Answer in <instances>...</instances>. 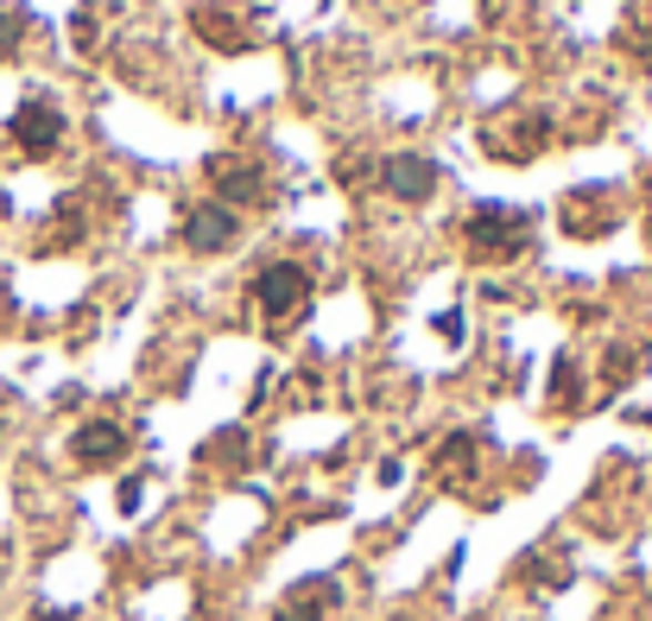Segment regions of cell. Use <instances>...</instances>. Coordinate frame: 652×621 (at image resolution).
I'll use <instances>...</instances> for the list:
<instances>
[{
    "label": "cell",
    "mask_w": 652,
    "mask_h": 621,
    "mask_svg": "<svg viewBox=\"0 0 652 621\" xmlns=\"http://www.w3.org/2000/svg\"><path fill=\"white\" fill-rule=\"evenodd\" d=\"M305 298H310V273H305V266H266V273H261V305L273 310V317L298 310Z\"/></svg>",
    "instance_id": "2"
},
{
    "label": "cell",
    "mask_w": 652,
    "mask_h": 621,
    "mask_svg": "<svg viewBox=\"0 0 652 621\" xmlns=\"http://www.w3.org/2000/svg\"><path fill=\"white\" fill-rule=\"evenodd\" d=\"M13 140H20V153L44 159L58 140H64V114L51 109V102H26V109L13 114Z\"/></svg>",
    "instance_id": "1"
},
{
    "label": "cell",
    "mask_w": 652,
    "mask_h": 621,
    "mask_svg": "<svg viewBox=\"0 0 652 621\" xmlns=\"http://www.w3.org/2000/svg\"><path fill=\"white\" fill-rule=\"evenodd\" d=\"M228 228H235V216H228V210H196L184 235H191L196 247H222V242H228Z\"/></svg>",
    "instance_id": "4"
},
{
    "label": "cell",
    "mask_w": 652,
    "mask_h": 621,
    "mask_svg": "<svg viewBox=\"0 0 652 621\" xmlns=\"http://www.w3.org/2000/svg\"><path fill=\"white\" fill-rule=\"evenodd\" d=\"M39 621H70V615H39Z\"/></svg>",
    "instance_id": "6"
},
{
    "label": "cell",
    "mask_w": 652,
    "mask_h": 621,
    "mask_svg": "<svg viewBox=\"0 0 652 621\" xmlns=\"http://www.w3.org/2000/svg\"><path fill=\"white\" fill-rule=\"evenodd\" d=\"M387 184L399 191V197H425V191H431V165H418V159H393Z\"/></svg>",
    "instance_id": "5"
},
{
    "label": "cell",
    "mask_w": 652,
    "mask_h": 621,
    "mask_svg": "<svg viewBox=\"0 0 652 621\" xmlns=\"http://www.w3.org/2000/svg\"><path fill=\"white\" fill-rule=\"evenodd\" d=\"M121 450H128V438H121L114 425H83V431H77V457H83V464H114Z\"/></svg>",
    "instance_id": "3"
}]
</instances>
